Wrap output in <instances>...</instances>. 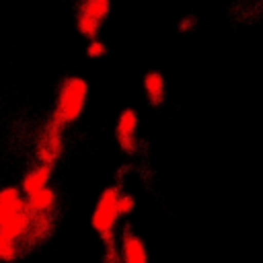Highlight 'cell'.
Returning <instances> with one entry per match:
<instances>
[{"label":"cell","mask_w":263,"mask_h":263,"mask_svg":"<svg viewBox=\"0 0 263 263\" xmlns=\"http://www.w3.org/2000/svg\"><path fill=\"white\" fill-rule=\"evenodd\" d=\"M105 53H107V45L99 37L88 41V47H86V55L88 58H103Z\"/></svg>","instance_id":"14"},{"label":"cell","mask_w":263,"mask_h":263,"mask_svg":"<svg viewBox=\"0 0 263 263\" xmlns=\"http://www.w3.org/2000/svg\"><path fill=\"white\" fill-rule=\"evenodd\" d=\"M51 171L53 166H47V164H37L33 166L21 181V193L27 197V195H33L45 187H49V179H51Z\"/></svg>","instance_id":"7"},{"label":"cell","mask_w":263,"mask_h":263,"mask_svg":"<svg viewBox=\"0 0 263 263\" xmlns=\"http://www.w3.org/2000/svg\"><path fill=\"white\" fill-rule=\"evenodd\" d=\"M76 27H78L80 35H84L88 41L90 39H97L99 31H101V23L95 21L92 16H88V14H82V12L76 14Z\"/></svg>","instance_id":"11"},{"label":"cell","mask_w":263,"mask_h":263,"mask_svg":"<svg viewBox=\"0 0 263 263\" xmlns=\"http://www.w3.org/2000/svg\"><path fill=\"white\" fill-rule=\"evenodd\" d=\"M119 193L121 189L111 185L107 187L97 205H95V212H92V228L97 230V234L101 236L103 245H115L117 238H115V226H117V220H119V214H117V199H119Z\"/></svg>","instance_id":"2"},{"label":"cell","mask_w":263,"mask_h":263,"mask_svg":"<svg viewBox=\"0 0 263 263\" xmlns=\"http://www.w3.org/2000/svg\"><path fill=\"white\" fill-rule=\"evenodd\" d=\"M144 92H146V99L152 107H160L164 103L166 82H164V76L158 70H150L144 76Z\"/></svg>","instance_id":"9"},{"label":"cell","mask_w":263,"mask_h":263,"mask_svg":"<svg viewBox=\"0 0 263 263\" xmlns=\"http://www.w3.org/2000/svg\"><path fill=\"white\" fill-rule=\"evenodd\" d=\"M88 97V84L80 76H68L62 80L58 90V101L53 109V117L60 119L64 125H70L80 119Z\"/></svg>","instance_id":"1"},{"label":"cell","mask_w":263,"mask_h":263,"mask_svg":"<svg viewBox=\"0 0 263 263\" xmlns=\"http://www.w3.org/2000/svg\"><path fill=\"white\" fill-rule=\"evenodd\" d=\"M134 208H136V199H134V195L132 193H119V199H117V214H119V218H125V216H129L132 212H134Z\"/></svg>","instance_id":"13"},{"label":"cell","mask_w":263,"mask_h":263,"mask_svg":"<svg viewBox=\"0 0 263 263\" xmlns=\"http://www.w3.org/2000/svg\"><path fill=\"white\" fill-rule=\"evenodd\" d=\"M21 255L18 242H12L4 236H0V261H14Z\"/></svg>","instance_id":"12"},{"label":"cell","mask_w":263,"mask_h":263,"mask_svg":"<svg viewBox=\"0 0 263 263\" xmlns=\"http://www.w3.org/2000/svg\"><path fill=\"white\" fill-rule=\"evenodd\" d=\"M191 31V29H195V16H185L181 23H179V31L181 33H185V31Z\"/></svg>","instance_id":"15"},{"label":"cell","mask_w":263,"mask_h":263,"mask_svg":"<svg viewBox=\"0 0 263 263\" xmlns=\"http://www.w3.org/2000/svg\"><path fill=\"white\" fill-rule=\"evenodd\" d=\"M62 129H64V123L60 119H55L53 115L49 117V121L45 123L41 136H39V142H37V158H39V164H47V166H53L62 154Z\"/></svg>","instance_id":"3"},{"label":"cell","mask_w":263,"mask_h":263,"mask_svg":"<svg viewBox=\"0 0 263 263\" xmlns=\"http://www.w3.org/2000/svg\"><path fill=\"white\" fill-rule=\"evenodd\" d=\"M115 138L123 152L134 154L138 150V113L134 109H123L117 117Z\"/></svg>","instance_id":"4"},{"label":"cell","mask_w":263,"mask_h":263,"mask_svg":"<svg viewBox=\"0 0 263 263\" xmlns=\"http://www.w3.org/2000/svg\"><path fill=\"white\" fill-rule=\"evenodd\" d=\"M119 253H121V263H148V251L144 240L129 228H125L121 234Z\"/></svg>","instance_id":"6"},{"label":"cell","mask_w":263,"mask_h":263,"mask_svg":"<svg viewBox=\"0 0 263 263\" xmlns=\"http://www.w3.org/2000/svg\"><path fill=\"white\" fill-rule=\"evenodd\" d=\"M25 205H27L29 214H53V210L58 205V195L51 187H45L33 195H27Z\"/></svg>","instance_id":"8"},{"label":"cell","mask_w":263,"mask_h":263,"mask_svg":"<svg viewBox=\"0 0 263 263\" xmlns=\"http://www.w3.org/2000/svg\"><path fill=\"white\" fill-rule=\"evenodd\" d=\"M109 6H111V0H80L78 12L88 14L95 21L103 23L107 18V14H109Z\"/></svg>","instance_id":"10"},{"label":"cell","mask_w":263,"mask_h":263,"mask_svg":"<svg viewBox=\"0 0 263 263\" xmlns=\"http://www.w3.org/2000/svg\"><path fill=\"white\" fill-rule=\"evenodd\" d=\"M27 210L25 205V195L16 187H6L0 191V228L12 222L18 214Z\"/></svg>","instance_id":"5"}]
</instances>
